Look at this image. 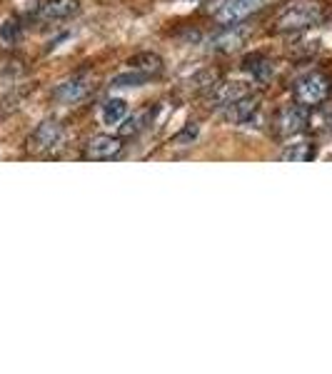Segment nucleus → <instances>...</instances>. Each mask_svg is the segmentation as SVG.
Here are the masks:
<instances>
[{
  "label": "nucleus",
  "instance_id": "obj_17",
  "mask_svg": "<svg viewBox=\"0 0 332 374\" xmlns=\"http://www.w3.org/2000/svg\"><path fill=\"white\" fill-rule=\"evenodd\" d=\"M20 33H23V28H20L18 18H8L0 25V40H5V43H15L20 38Z\"/></svg>",
  "mask_w": 332,
  "mask_h": 374
},
{
  "label": "nucleus",
  "instance_id": "obj_1",
  "mask_svg": "<svg viewBox=\"0 0 332 374\" xmlns=\"http://www.w3.org/2000/svg\"><path fill=\"white\" fill-rule=\"evenodd\" d=\"M323 20V5L318 0H293L283 8V13L278 15L275 28L280 33H290V30H305L313 28Z\"/></svg>",
  "mask_w": 332,
  "mask_h": 374
},
{
  "label": "nucleus",
  "instance_id": "obj_6",
  "mask_svg": "<svg viewBox=\"0 0 332 374\" xmlns=\"http://www.w3.org/2000/svg\"><path fill=\"white\" fill-rule=\"evenodd\" d=\"M310 123V110L308 105H290V108H285L283 113H280L278 118V125H280V135H298L303 133L305 128H308Z\"/></svg>",
  "mask_w": 332,
  "mask_h": 374
},
{
  "label": "nucleus",
  "instance_id": "obj_3",
  "mask_svg": "<svg viewBox=\"0 0 332 374\" xmlns=\"http://www.w3.org/2000/svg\"><path fill=\"white\" fill-rule=\"evenodd\" d=\"M260 5V0H210L208 10L213 13V18L223 25L240 23L243 18H248L255 8Z\"/></svg>",
  "mask_w": 332,
  "mask_h": 374
},
{
  "label": "nucleus",
  "instance_id": "obj_5",
  "mask_svg": "<svg viewBox=\"0 0 332 374\" xmlns=\"http://www.w3.org/2000/svg\"><path fill=\"white\" fill-rule=\"evenodd\" d=\"M248 35H250L248 28L233 23V25H228L225 30H220V33L210 40V50H215V53H235V50H240L245 45Z\"/></svg>",
  "mask_w": 332,
  "mask_h": 374
},
{
  "label": "nucleus",
  "instance_id": "obj_2",
  "mask_svg": "<svg viewBox=\"0 0 332 374\" xmlns=\"http://www.w3.org/2000/svg\"><path fill=\"white\" fill-rule=\"evenodd\" d=\"M332 90V83L325 73H308L305 78H300L295 83V98L300 100L308 108H315V105L325 103Z\"/></svg>",
  "mask_w": 332,
  "mask_h": 374
},
{
  "label": "nucleus",
  "instance_id": "obj_11",
  "mask_svg": "<svg viewBox=\"0 0 332 374\" xmlns=\"http://www.w3.org/2000/svg\"><path fill=\"white\" fill-rule=\"evenodd\" d=\"M80 10V0H45L40 15L45 20H68Z\"/></svg>",
  "mask_w": 332,
  "mask_h": 374
},
{
  "label": "nucleus",
  "instance_id": "obj_12",
  "mask_svg": "<svg viewBox=\"0 0 332 374\" xmlns=\"http://www.w3.org/2000/svg\"><path fill=\"white\" fill-rule=\"evenodd\" d=\"M130 70H138V73H145V75H158L163 73V58L158 53H138L128 60Z\"/></svg>",
  "mask_w": 332,
  "mask_h": 374
},
{
  "label": "nucleus",
  "instance_id": "obj_13",
  "mask_svg": "<svg viewBox=\"0 0 332 374\" xmlns=\"http://www.w3.org/2000/svg\"><path fill=\"white\" fill-rule=\"evenodd\" d=\"M125 115H128V103H125L123 98H113L108 100V103L103 105V113H100V118H103L105 125H118L125 120Z\"/></svg>",
  "mask_w": 332,
  "mask_h": 374
},
{
  "label": "nucleus",
  "instance_id": "obj_14",
  "mask_svg": "<svg viewBox=\"0 0 332 374\" xmlns=\"http://www.w3.org/2000/svg\"><path fill=\"white\" fill-rule=\"evenodd\" d=\"M285 163H313L315 160V145L313 143H295L280 155Z\"/></svg>",
  "mask_w": 332,
  "mask_h": 374
},
{
  "label": "nucleus",
  "instance_id": "obj_16",
  "mask_svg": "<svg viewBox=\"0 0 332 374\" xmlns=\"http://www.w3.org/2000/svg\"><path fill=\"white\" fill-rule=\"evenodd\" d=\"M150 75L145 73H138V70H130V73H123V75H115L113 78V88H140V85L148 83Z\"/></svg>",
  "mask_w": 332,
  "mask_h": 374
},
{
  "label": "nucleus",
  "instance_id": "obj_7",
  "mask_svg": "<svg viewBox=\"0 0 332 374\" xmlns=\"http://www.w3.org/2000/svg\"><path fill=\"white\" fill-rule=\"evenodd\" d=\"M123 150V140L113 135H95L85 148V160H113Z\"/></svg>",
  "mask_w": 332,
  "mask_h": 374
},
{
  "label": "nucleus",
  "instance_id": "obj_8",
  "mask_svg": "<svg viewBox=\"0 0 332 374\" xmlns=\"http://www.w3.org/2000/svg\"><path fill=\"white\" fill-rule=\"evenodd\" d=\"M248 95V85L245 83H213L208 93L210 108H228L233 100Z\"/></svg>",
  "mask_w": 332,
  "mask_h": 374
},
{
  "label": "nucleus",
  "instance_id": "obj_20",
  "mask_svg": "<svg viewBox=\"0 0 332 374\" xmlns=\"http://www.w3.org/2000/svg\"><path fill=\"white\" fill-rule=\"evenodd\" d=\"M195 135H198V125L190 123L188 128H185L183 133L178 135V143H188V140H195Z\"/></svg>",
  "mask_w": 332,
  "mask_h": 374
},
{
  "label": "nucleus",
  "instance_id": "obj_15",
  "mask_svg": "<svg viewBox=\"0 0 332 374\" xmlns=\"http://www.w3.org/2000/svg\"><path fill=\"white\" fill-rule=\"evenodd\" d=\"M245 70H248L250 75H253L255 80H260V83H265V80L273 75V63L270 60H265L263 55H250V58H245Z\"/></svg>",
  "mask_w": 332,
  "mask_h": 374
},
{
  "label": "nucleus",
  "instance_id": "obj_19",
  "mask_svg": "<svg viewBox=\"0 0 332 374\" xmlns=\"http://www.w3.org/2000/svg\"><path fill=\"white\" fill-rule=\"evenodd\" d=\"M20 100H23V93H8L0 98V118H5V115H10L13 110H18Z\"/></svg>",
  "mask_w": 332,
  "mask_h": 374
},
{
  "label": "nucleus",
  "instance_id": "obj_9",
  "mask_svg": "<svg viewBox=\"0 0 332 374\" xmlns=\"http://www.w3.org/2000/svg\"><path fill=\"white\" fill-rule=\"evenodd\" d=\"M90 90V80L85 78V75H75V78L65 80V83H60L58 88H55L53 98L58 100V103H78V100H83L85 95H88Z\"/></svg>",
  "mask_w": 332,
  "mask_h": 374
},
{
  "label": "nucleus",
  "instance_id": "obj_4",
  "mask_svg": "<svg viewBox=\"0 0 332 374\" xmlns=\"http://www.w3.org/2000/svg\"><path fill=\"white\" fill-rule=\"evenodd\" d=\"M60 138H63V125H60L58 120H43V123L30 133L25 145H28V153L45 155L60 143Z\"/></svg>",
  "mask_w": 332,
  "mask_h": 374
},
{
  "label": "nucleus",
  "instance_id": "obj_18",
  "mask_svg": "<svg viewBox=\"0 0 332 374\" xmlns=\"http://www.w3.org/2000/svg\"><path fill=\"white\" fill-rule=\"evenodd\" d=\"M150 115H153V113L148 110V113H140V115H135V118L125 120V125L120 128V135H135V133H140V130L145 128V123H148Z\"/></svg>",
  "mask_w": 332,
  "mask_h": 374
},
{
  "label": "nucleus",
  "instance_id": "obj_10",
  "mask_svg": "<svg viewBox=\"0 0 332 374\" xmlns=\"http://www.w3.org/2000/svg\"><path fill=\"white\" fill-rule=\"evenodd\" d=\"M258 105H260L258 98H253L250 93L243 95V98L233 100V103L225 108V120H228V123H233V125L248 123V120L253 118L255 113H258Z\"/></svg>",
  "mask_w": 332,
  "mask_h": 374
}]
</instances>
